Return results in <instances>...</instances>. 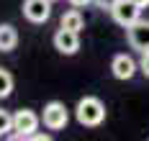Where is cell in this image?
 <instances>
[{"instance_id":"6da1fadb","label":"cell","mask_w":149,"mask_h":141,"mask_svg":"<svg viewBox=\"0 0 149 141\" xmlns=\"http://www.w3.org/2000/svg\"><path fill=\"white\" fill-rule=\"evenodd\" d=\"M74 115H77V121L82 126H100L105 118V105L98 100V97H82L80 103H77V108H74Z\"/></svg>"},{"instance_id":"7a4b0ae2","label":"cell","mask_w":149,"mask_h":141,"mask_svg":"<svg viewBox=\"0 0 149 141\" xmlns=\"http://www.w3.org/2000/svg\"><path fill=\"white\" fill-rule=\"evenodd\" d=\"M111 16H113L116 23H121V26L129 28L131 23L139 21V16H141V5L134 3V0H116V5L111 8Z\"/></svg>"},{"instance_id":"3957f363","label":"cell","mask_w":149,"mask_h":141,"mask_svg":"<svg viewBox=\"0 0 149 141\" xmlns=\"http://www.w3.org/2000/svg\"><path fill=\"white\" fill-rule=\"evenodd\" d=\"M44 126L46 128H52V131H62L64 126H67V121H70V113H67V108H64V103H59V100H52V103H46L44 105Z\"/></svg>"},{"instance_id":"277c9868","label":"cell","mask_w":149,"mask_h":141,"mask_svg":"<svg viewBox=\"0 0 149 141\" xmlns=\"http://www.w3.org/2000/svg\"><path fill=\"white\" fill-rule=\"evenodd\" d=\"M39 115L33 113V110L29 108H23V110H18L13 115V131H15V139H29L31 133L39 128Z\"/></svg>"},{"instance_id":"5b68a950","label":"cell","mask_w":149,"mask_h":141,"mask_svg":"<svg viewBox=\"0 0 149 141\" xmlns=\"http://www.w3.org/2000/svg\"><path fill=\"white\" fill-rule=\"evenodd\" d=\"M54 49L59 54H67V57L77 54V49H80V31H72V28L59 26V31L54 33Z\"/></svg>"},{"instance_id":"8992f818","label":"cell","mask_w":149,"mask_h":141,"mask_svg":"<svg viewBox=\"0 0 149 141\" xmlns=\"http://www.w3.org/2000/svg\"><path fill=\"white\" fill-rule=\"evenodd\" d=\"M52 0H26L23 3V16L29 18L31 23H46L52 16Z\"/></svg>"},{"instance_id":"52a82bcc","label":"cell","mask_w":149,"mask_h":141,"mask_svg":"<svg viewBox=\"0 0 149 141\" xmlns=\"http://www.w3.org/2000/svg\"><path fill=\"white\" fill-rule=\"evenodd\" d=\"M126 33H129V44L134 49H139V51H147L149 49V21H136V23H131L129 28H126Z\"/></svg>"},{"instance_id":"ba28073f","label":"cell","mask_w":149,"mask_h":141,"mask_svg":"<svg viewBox=\"0 0 149 141\" xmlns=\"http://www.w3.org/2000/svg\"><path fill=\"white\" fill-rule=\"evenodd\" d=\"M111 72L116 79H131L136 75V62L129 54H116L113 62H111Z\"/></svg>"},{"instance_id":"9c48e42d","label":"cell","mask_w":149,"mask_h":141,"mask_svg":"<svg viewBox=\"0 0 149 141\" xmlns=\"http://www.w3.org/2000/svg\"><path fill=\"white\" fill-rule=\"evenodd\" d=\"M18 44V31L10 23H0V51H13Z\"/></svg>"},{"instance_id":"30bf717a","label":"cell","mask_w":149,"mask_h":141,"mask_svg":"<svg viewBox=\"0 0 149 141\" xmlns=\"http://www.w3.org/2000/svg\"><path fill=\"white\" fill-rule=\"evenodd\" d=\"M59 26H64V28H72V31H80V28L85 26V21H82V16H80V10H67V13L62 16Z\"/></svg>"},{"instance_id":"8fae6325","label":"cell","mask_w":149,"mask_h":141,"mask_svg":"<svg viewBox=\"0 0 149 141\" xmlns=\"http://www.w3.org/2000/svg\"><path fill=\"white\" fill-rule=\"evenodd\" d=\"M10 93H13V77H10V72L0 69V97H8Z\"/></svg>"},{"instance_id":"7c38bea8","label":"cell","mask_w":149,"mask_h":141,"mask_svg":"<svg viewBox=\"0 0 149 141\" xmlns=\"http://www.w3.org/2000/svg\"><path fill=\"white\" fill-rule=\"evenodd\" d=\"M8 131H13V115L0 108V136H5Z\"/></svg>"},{"instance_id":"4fadbf2b","label":"cell","mask_w":149,"mask_h":141,"mask_svg":"<svg viewBox=\"0 0 149 141\" xmlns=\"http://www.w3.org/2000/svg\"><path fill=\"white\" fill-rule=\"evenodd\" d=\"M139 69H141V72L149 77V49H147V51H141V62H139Z\"/></svg>"},{"instance_id":"5bb4252c","label":"cell","mask_w":149,"mask_h":141,"mask_svg":"<svg viewBox=\"0 0 149 141\" xmlns=\"http://www.w3.org/2000/svg\"><path fill=\"white\" fill-rule=\"evenodd\" d=\"M93 3H95L98 8H105V10H111V8L116 5V0H93Z\"/></svg>"},{"instance_id":"9a60e30c","label":"cell","mask_w":149,"mask_h":141,"mask_svg":"<svg viewBox=\"0 0 149 141\" xmlns=\"http://www.w3.org/2000/svg\"><path fill=\"white\" fill-rule=\"evenodd\" d=\"M74 8H82V5H88V3H93V0H70Z\"/></svg>"},{"instance_id":"2e32d148","label":"cell","mask_w":149,"mask_h":141,"mask_svg":"<svg viewBox=\"0 0 149 141\" xmlns=\"http://www.w3.org/2000/svg\"><path fill=\"white\" fill-rule=\"evenodd\" d=\"M134 3H139L141 8H144V5H149V0H134Z\"/></svg>"}]
</instances>
